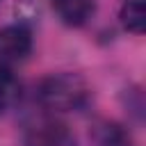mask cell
<instances>
[{
	"mask_svg": "<svg viewBox=\"0 0 146 146\" xmlns=\"http://www.w3.org/2000/svg\"><path fill=\"white\" fill-rule=\"evenodd\" d=\"M21 98V80L9 64H0V112L14 107Z\"/></svg>",
	"mask_w": 146,
	"mask_h": 146,
	"instance_id": "7",
	"label": "cell"
},
{
	"mask_svg": "<svg viewBox=\"0 0 146 146\" xmlns=\"http://www.w3.org/2000/svg\"><path fill=\"white\" fill-rule=\"evenodd\" d=\"M119 21H121L123 30H128L132 34H141L146 30L144 0H123V5L119 9Z\"/></svg>",
	"mask_w": 146,
	"mask_h": 146,
	"instance_id": "6",
	"label": "cell"
},
{
	"mask_svg": "<svg viewBox=\"0 0 146 146\" xmlns=\"http://www.w3.org/2000/svg\"><path fill=\"white\" fill-rule=\"evenodd\" d=\"M32 52V32L23 23H9L0 27V64L23 62Z\"/></svg>",
	"mask_w": 146,
	"mask_h": 146,
	"instance_id": "2",
	"label": "cell"
},
{
	"mask_svg": "<svg viewBox=\"0 0 146 146\" xmlns=\"http://www.w3.org/2000/svg\"><path fill=\"white\" fill-rule=\"evenodd\" d=\"M89 84L80 73L62 71L41 80L39 84V103L50 112H75L89 100Z\"/></svg>",
	"mask_w": 146,
	"mask_h": 146,
	"instance_id": "1",
	"label": "cell"
},
{
	"mask_svg": "<svg viewBox=\"0 0 146 146\" xmlns=\"http://www.w3.org/2000/svg\"><path fill=\"white\" fill-rule=\"evenodd\" d=\"M23 146H75V137L57 121H39L27 128Z\"/></svg>",
	"mask_w": 146,
	"mask_h": 146,
	"instance_id": "3",
	"label": "cell"
},
{
	"mask_svg": "<svg viewBox=\"0 0 146 146\" xmlns=\"http://www.w3.org/2000/svg\"><path fill=\"white\" fill-rule=\"evenodd\" d=\"M91 139L96 146H132L128 130L114 121H98L91 128Z\"/></svg>",
	"mask_w": 146,
	"mask_h": 146,
	"instance_id": "5",
	"label": "cell"
},
{
	"mask_svg": "<svg viewBox=\"0 0 146 146\" xmlns=\"http://www.w3.org/2000/svg\"><path fill=\"white\" fill-rule=\"evenodd\" d=\"M57 18L68 27H80L94 16V0H50Z\"/></svg>",
	"mask_w": 146,
	"mask_h": 146,
	"instance_id": "4",
	"label": "cell"
}]
</instances>
